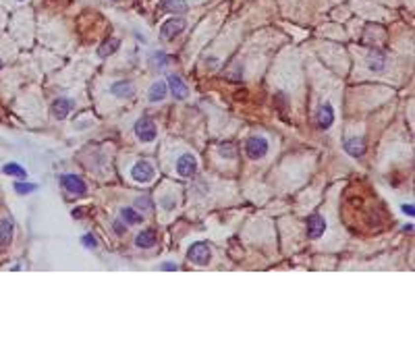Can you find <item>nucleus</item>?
Returning a JSON list of instances; mask_svg holds the SVG:
<instances>
[{
	"label": "nucleus",
	"mask_w": 415,
	"mask_h": 363,
	"mask_svg": "<svg viewBox=\"0 0 415 363\" xmlns=\"http://www.w3.org/2000/svg\"><path fill=\"white\" fill-rule=\"evenodd\" d=\"M170 63V58L164 52H154L150 56V69H164Z\"/></svg>",
	"instance_id": "412c9836"
},
{
	"label": "nucleus",
	"mask_w": 415,
	"mask_h": 363,
	"mask_svg": "<svg viewBox=\"0 0 415 363\" xmlns=\"http://www.w3.org/2000/svg\"><path fill=\"white\" fill-rule=\"evenodd\" d=\"M164 8H166L168 13L177 15V13H187V11H189V4L185 2V0H166V2H164Z\"/></svg>",
	"instance_id": "6ab92c4d"
},
{
	"label": "nucleus",
	"mask_w": 415,
	"mask_h": 363,
	"mask_svg": "<svg viewBox=\"0 0 415 363\" xmlns=\"http://www.w3.org/2000/svg\"><path fill=\"white\" fill-rule=\"evenodd\" d=\"M118 46H120V39H118V37H108L106 42L98 48V56H100V58H106V56H110V54H114L116 50H118Z\"/></svg>",
	"instance_id": "f3484780"
},
{
	"label": "nucleus",
	"mask_w": 415,
	"mask_h": 363,
	"mask_svg": "<svg viewBox=\"0 0 415 363\" xmlns=\"http://www.w3.org/2000/svg\"><path fill=\"white\" fill-rule=\"evenodd\" d=\"M60 183H63V187L73 195H83L87 191V185L83 183V179H79L75 175H65L63 179H60Z\"/></svg>",
	"instance_id": "0eeeda50"
},
{
	"label": "nucleus",
	"mask_w": 415,
	"mask_h": 363,
	"mask_svg": "<svg viewBox=\"0 0 415 363\" xmlns=\"http://www.w3.org/2000/svg\"><path fill=\"white\" fill-rule=\"evenodd\" d=\"M120 218H123L127 224H139L141 220H144L139 212H135L133 208H123V210H120Z\"/></svg>",
	"instance_id": "aec40b11"
},
{
	"label": "nucleus",
	"mask_w": 415,
	"mask_h": 363,
	"mask_svg": "<svg viewBox=\"0 0 415 363\" xmlns=\"http://www.w3.org/2000/svg\"><path fill=\"white\" fill-rule=\"evenodd\" d=\"M156 241H158L156 233L148 228V230H141V233H137V237H135V245H137L139 249H150V247L156 245Z\"/></svg>",
	"instance_id": "f8f14e48"
},
{
	"label": "nucleus",
	"mask_w": 415,
	"mask_h": 363,
	"mask_svg": "<svg viewBox=\"0 0 415 363\" xmlns=\"http://www.w3.org/2000/svg\"><path fill=\"white\" fill-rule=\"evenodd\" d=\"M345 152H349L351 156H363L366 154V139L363 137H351V139H345Z\"/></svg>",
	"instance_id": "9b49d317"
},
{
	"label": "nucleus",
	"mask_w": 415,
	"mask_h": 363,
	"mask_svg": "<svg viewBox=\"0 0 415 363\" xmlns=\"http://www.w3.org/2000/svg\"><path fill=\"white\" fill-rule=\"evenodd\" d=\"M324 230H326V220L320 214H311L307 218V235L311 239H320L324 235Z\"/></svg>",
	"instance_id": "9d476101"
},
{
	"label": "nucleus",
	"mask_w": 415,
	"mask_h": 363,
	"mask_svg": "<svg viewBox=\"0 0 415 363\" xmlns=\"http://www.w3.org/2000/svg\"><path fill=\"white\" fill-rule=\"evenodd\" d=\"M332 123H335V110H332V104H322L316 112V125L320 129H330Z\"/></svg>",
	"instance_id": "6e6552de"
},
{
	"label": "nucleus",
	"mask_w": 415,
	"mask_h": 363,
	"mask_svg": "<svg viewBox=\"0 0 415 363\" xmlns=\"http://www.w3.org/2000/svg\"><path fill=\"white\" fill-rule=\"evenodd\" d=\"M13 189L17 191L19 195H27V193H34V191L38 189V185L36 183H23V181H19V183L13 185Z\"/></svg>",
	"instance_id": "5701e85b"
},
{
	"label": "nucleus",
	"mask_w": 415,
	"mask_h": 363,
	"mask_svg": "<svg viewBox=\"0 0 415 363\" xmlns=\"http://www.w3.org/2000/svg\"><path fill=\"white\" fill-rule=\"evenodd\" d=\"M185 27H187V21H185L183 17L166 19V21L162 23V27H160V36L164 37V39H173V37H177V36L183 34Z\"/></svg>",
	"instance_id": "7ed1b4c3"
},
{
	"label": "nucleus",
	"mask_w": 415,
	"mask_h": 363,
	"mask_svg": "<svg viewBox=\"0 0 415 363\" xmlns=\"http://www.w3.org/2000/svg\"><path fill=\"white\" fill-rule=\"evenodd\" d=\"M166 94H168V85H166V81H156L154 85L150 87V94H148V100L150 102H162V100L166 98Z\"/></svg>",
	"instance_id": "4468645a"
},
{
	"label": "nucleus",
	"mask_w": 415,
	"mask_h": 363,
	"mask_svg": "<svg viewBox=\"0 0 415 363\" xmlns=\"http://www.w3.org/2000/svg\"><path fill=\"white\" fill-rule=\"evenodd\" d=\"M220 156L235 158V145H232V144H222L220 145Z\"/></svg>",
	"instance_id": "393cba45"
},
{
	"label": "nucleus",
	"mask_w": 415,
	"mask_h": 363,
	"mask_svg": "<svg viewBox=\"0 0 415 363\" xmlns=\"http://www.w3.org/2000/svg\"><path fill=\"white\" fill-rule=\"evenodd\" d=\"M0 67H2V65H0Z\"/></svg>",
	"instance_id": "2f4dec72"
},
{
	"label": "nucleus",
	"mask_w": 415,
	"mask_h": 363,
	"mask_svg": "<svg viewBox=\"0 0 415 363\" xmlns=\"http://www.w3.org/2000/svg\"><path fill=\"white\" fill-rule=\"evenodd\" d=\"M403 212H405L407 216H411V218L415 216V208H413V204H405V206H403Z\"/></svg>",
	"instance_id": "c756f323"
},
{
	"label": "nucleus",
	"mask_w": 415,
	"mask_h": 363,
	"mask_svg": "<svg viewBox=\"0 0 415 363\" xmlns=\"http://www.w3.org/2000/svg\"><path fill=\"white\" fill-rule=\"evenodd\" d=\"M166 85L170 87V94L175 96V100H185L189 96V87H187V83L179 75H170Z\"/></svg>",
	"instance_id": "1a4fd4ad"
},
{
	"label": "nucleus",
	"mask_w": 415,
	"mask_h": 363,
	"mask_svg": "<svg viewBox=\"0 0 415 363\" xmlns=\"http://www.w3.org/2000/svg\"><path fill=\"white\" fill-rule=\"evenodd\" d=\"M114 230H116L118 235H123L125 230H127V224H123V222H120V220H114Z\"/></svg>",
	"instance_id": "c85d7f7f"
},
{
	"label": "nucleus",
	"mask_w": 415,
	"mask_h": 363,
	"mask_svg": "<svg viewBox=\"0 0 415 363\" xmlns=\"http://www.w3.org/2000/svg\"><path fill=\"white\" fill-rule=\"evenodd\" d=\"M177 173L181 177H193L197 173V160L193 154H183L177 160Z\"/></svg>",
	"instance_id": "423d86ee"
},
{
	"label": "nucleus",
	"mask_w": 415,
	"mask_h": 363,
	"mask_svg": "<svg viewBox=\"0 0 415 363\" xmlns=\"http://www.w3.org/2000/svg\"><path fill=\"white\" fill-rule=\"evenodd\" d=\"M11 239H13V222L8 218H2L0 220V247L8 245Z\"/></svg>",
	"instance_id": "2eb2a0df"
},
{
	"label": "nucleus",
	"mask_w": 415,
	"mask_h": 363,
	"mask_svg": "<svg viewBox=\"0 0 415 363\" xmlns=\"http://www.w3.org/2000/svg\"><path fill=\"white\" fill-rule=\"evenodd\" d=\"M135 206H137L139 210H148V208L151 206V204H150V197H146V195H144V197H137V201H135Z\"/></svg>",
	"instance_id": "bb28decb"
},
{
	"label": "nucleus",
	"mask_w": 415,
	"mask_h": 363,
	"mask_svg": "<svg viewBox=\"0 0 415 363\" xmlns=\"http://www.w3.org/2000/svg\"><path fill=\"white\" fill-rule=\"evenodd\" d=\"M71 108H73L71 100L58 98V100H54V102H52V116L54 118H67L69 112H71Z\"/></svg>",
	"instance_id": "ddd939ff"
},
{
	"label": "nucleus",
	"mask_w": 415,
	"mask_h": 363,
	"mask_svg": "<svg viewBox=\"0 0 415 363\" xmlns=\"http://www.w3.org/2000/svg\"><path fill=\"white\" fill-rule=\"evenodd\" d=\"M81 245L87 249H94V247H98V241L94 239V235H83L81 237Z\"/></svg>",
	"instance_id": "a878e982"
},
{
	"label": "nucleus",
	"mask_w": 415,
	"mask_h": 363,
	"mask_svg": "<svg viewBox=\"0 0 415 363\" xmlns=\"http://www.w3.org/2000/svg\"><path fill=\"white\" fill-rule=\"evenodd\" d=\"M135 135L139 141H144V144H150V141L156 139V125L151 123L150 118H139L135 123Z\"/></svg>",
	"instance_id": "20e7f679"
},
{
	"label": "nucleus",
	"mask_w": 415,
	"mask_h": 363,
	"mask_svg": "<svg viewBox=\"0 0 415 363\" xmlns=\"http://www.w3.org/2000/svg\"><path fill=\"white\" fill-rule=\"evenodd\" d=\"M162 270L173 272V270H177V264H173V261H164V264H162Z\"/></svg>",
	"instance_id": "7c9ffc66"
},
{
	"label": "nucleus",
	"mask_w": 415,
	"mask_h": 363,
	"mask_svg": "<svg viewBox=\"0 0 415 363\" xmlns=\"http://www.w3.org/2000/svg\"><path fill=\"white\" fill-rule=\"evenodd\" d=\"M71 214H73V218H83L87 214V208H75Z\"/></svg>",
	"instance_id": "cd10ccee"
},
{
	"label": "nucleus",
	"mask_w": 415,
	"mask_h": 363,
	"mask_svg": "<svg viewBox=\"0 0 415 363\" xmlns=\"http://www.w3.org/2000/svg\"><path fill=\"white\" fill-rule=\"evenodd\" d=\"M2 173L6 177H17V179H25L27 177V170L21 164H17V162H6L2 166Z\"/></svg>",
	"instance_id": "a211bd4d"
},
{
	"label": "nucleus",
	"mask_w": 415,
	"mask_h": 363,
	"mask_svg": "<svg viewBox=\"0 0 415 363\" xmlns=\"http://www.w3.org/2000/svg\"><path fill=\"white\" fill-rule=\"evenodd\" d=\"M110 94L116 98H131L133 96V85L129 81H116L114 85H110Z\"/></svg>",
	"instance_id": "dca6fc26"
},
{
	"label": "nucleus",
	"mask_w": 415,
	"mask_h": 363,
	"mask_svg": "<svg viewBox=\"0 0 415 363\" xmlns=\"http://www.w3.org/2000/svg\"><path fill=\"white\" fill-rule=\"evenodd\" d=\"M384 65H386V58H384V54L374 52V54L370 56V69H372V71H382Z\"/></svg>",
	"instance_id": "4be33fe9"
},
{
	"label": "nucleus",
	"mask_w": 415,
	"mask_h": 363,
	"mask_svg": "<svg viewBox=\"0 0 415 363\" xmlns=\"http://www.w3.org/2000/svg\"><path fill=\"white\" fill-rule=\"evenodd\" d=\"M268 149H270L268 139L262 137V135H251L245 141V152H247V156L251 160H262L268 154Z\"/></svg>",
	"instance_id": "f257e3e1"
},
{
	"label": "nucleus",
	"mask_w": 415,
	"mask_h": 363,
	"mask_svg": "<svg viewBox=\"0 0 415 363\" xmlns=\"http://www.w3.org/2000/svg\"><path fill=\"white\" fill-rule=\"evenodd\" d=\"M187 257H189L191 264H195V266H208L210 259H212V251H210L208 243H204V241H197V243H193V245L189 247Z\"/></svg>",
	"instance_id": "f03ea898"
},
{
	"label": "nucleus",
	"mask_w": 415,
	"mask_h": 363,
	"mask_svg": "<svg viewBox=\"0 0 415 363\" xmlns=\"http://www.w3.org/2000/svg\"><path fill=\"white\" fill-rule=\"evenodd\" d=\"M131 177H133L135 183H150L151 179H154V168L148 160H139L135 162V166L131 168Z\"/></svg>",
	"instance_id": "39448f33"
},
{
	"label": "nucleus",
	"mask_w": 415,
	"mask_h": 363,
	"mask_svg": "<svg viewBox=\"0 0 415 363\" xmlns=\"http://www.w3.org/2000/svg\"><path fill=\"white\" fill-rule=\"evenodd\" d=\"M160 206L164 208L166 212H170V210H175V206H177V199H175L173 195H164V197H162V201H160Z\"/></svg>",
	"instance_id": "b1692460"
}]
</instances>
